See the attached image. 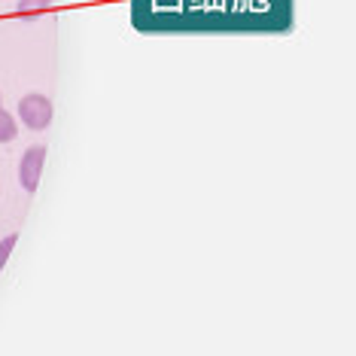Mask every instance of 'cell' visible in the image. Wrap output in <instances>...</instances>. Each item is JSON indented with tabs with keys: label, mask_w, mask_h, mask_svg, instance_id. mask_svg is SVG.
I'll use <instances>...</instances> for the list:
<instances>
[{
	"label": "cell",
	"mask_w": 356,
	"mask_h": 356,
	"mask_svg": "<svg viewBox=\"0 0 356 356\" xmlns=\"http://www.w3.org/2000/svg\"><path fill=\"white\" fill-rule=\"evenodd\" d=\"M0 110H3V98H0Z\"/></svg>",
	"instance_id": "obj_6"
},
{
	"label": "cell",
	"mask_w": 356,
	"mask_h": 356,
	"mask_svg": "<svg viewBox=\"0 0 356 356\" xmlns=\"http://www.w3.org/2000/svg\"><path fill=\"white\" fill-rule=\"evenodd\" d=\"M43 165H46V147H28L19 161V183L25 192H37L43 180Z\"/></svg>",
	"instance_id": "obj_2"
},
{
	"label": "cell",
	"mask_w": 356,
	"mask_h": 356,
	"mask_svg": "<svg viewBox=\"0 0 356 356\" xmlns=\"http://www.w3.org/2000/svg\"><path fill=\"white\" fill-rule=\"evenodd\" d=\"M52 3L55 0H19V10L22 15H40V13H46V10H52Z\"/></svg>",
	"instance_id": "obj_4"
},
{
	"label": "cell",
	"mask_w": 356,
	"mask_h": 356,
	"mask_svg": "<svg viewBox=\"0 0 356 356\" xmlns=\"http://www.w3.org/2000/svg\"><path fill=\"white\" fill-rule=\"evenodd\" d=\"M15 131H19V125H15V116L6 110H0V143H10Z\"/></svg>",
	"instance_id": "obj_3"
},
{
	"label": "cell",
	"mask_w": 356,
	"mask_h": 356,
	"mask_svg": "<svg viewBox=\"0 0 356 356\" xmlns=\"http://www.w3.org/2000/svg\"><path fill=\"white\" fill-rule=\"evenodd\" d=\"M19 244V234H6L3 241H0V268H3L6 262H10V253H13V247Z\"/></svg>",
	"instance_id": "obj_5"
},
{
	"label": "cell",
	"mask_w": 356,
	"mask_h": 356,
	"mask_svg": "<svg viewBox=\"0 0 356 356\" xmlns=\"http://www.w3.org/2000/svg\"><path fill=\"white\" fill-rule=\"evenodd\" d=\"M52 116H55V107L43 92H28L19 98V119L31 131H46L52 125Z\"/></svg>",
	"instance_id": "obj_1"
}]
</instances>
